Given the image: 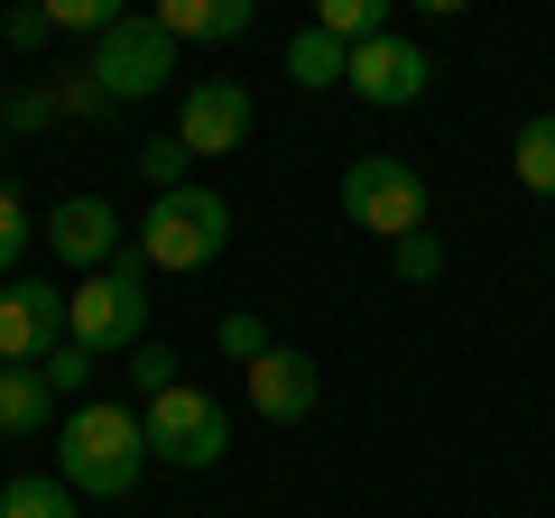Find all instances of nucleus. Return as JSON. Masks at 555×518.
I'll return each mask as SVG.
<instances>
[{
  "instance_id": "8",
  "label": "nucleus",
  "mask_w": 555,
  "mask_h": 518,
  "mask_svg": "<svg viewBox=\"0 0 555 518\" xmlns=\"http://www.w3.org/2000/svg\"><path fill=\"white\" fill-rule=\"evenodd\" d=\"M65 342V287L56 279H0V371H38Z\"/></svg>"
},
{
  "instance_id": "28",
  "label": "nucleus",
  "mask_w": 555,
  "mask_h": 518,
  "mask_svg": "<svg viewBox=\"0 0 555 518\" xmlns=\"http://www.w3.org/2000/svg\"><path fill=\"white\" fill-rule=\"evenodd\" d=\"M0 112H10V75H0Z\"/></svg>"
},
{
  "instance_id": "14",
  "label": "nucleus",
  "mask_w": 555,
  "mask_h": 518,
  "mask_svg": "<svg viewBox=\"0 0 555 518\" xmlns=\"http://www.w3.org/2000/svg\"><path fill=\"white\" fill-rule=\"evenodd\" d=\"M278 65H287V83H306V93H334L343 65H352V47H334L324 28H297V38L278 47Z\"/></svg>"
},
{
  "instance_id": "11",
  "label": "nucleus",
  "mask_w": 555,
  "mask_h": 518,
  "mask_svg": "<svg viewBox=\"0 0 555 518\" xmlns=\"http://www.w3.org/2000/svg\"><path fill=\"white\" fill-rule=\"evenodd\" d=\"M241 389H250V407L269 426H297V417H315V399H324V371L297 352V342H269V352L241 371Z\"/></svg>"
},
{
  "instance_id": "16",
  "label": "nucleus",
  "mask_w": 555,
  "mask_h": 518,
  "mask_svg": "<svg viewBox=\"0 0 555 518\" xmlns=\"http://www.w3.org/2000/svg\"><path fill=\"white\" fill-rule=\"evenodd\" d=\"M509 177L528 185V195H555V112L518 120V140H509Z\"/></svg>"
},
{
  "instance_id": "19",
  "label": "nucleus",
  "mask_w": 555,
  "mask_h": 518,
  "mask_svg": "<svg viewBox=\"0 0 555 518\" xmlns=\"http://www.w3.org/2000/svg\"><path fill=\"white\" fill-rule=\"evenodd\" d=\"M139 177H149V195H177V185H195V158H185L177 130H167V140H139Z\"/></svg>"
},
{
  "instance_id": "20",
  "label": "nucleus",
  "mask_w": 555,
  "mask_h": 518,
  "mask_svg": "<svg viewBox=\"0 0 555 518\" xmlns=\"http://www.w3.org/2000/svg\"><path fill=\"white\" fill-rule=\"evenodd\" d=\"M120 361H130V389H139V399H167V389L185 379V361L167 352V342H139V352H120Z\"/></svg>"
},
{
  "instance_id": "13",
  "label": "nucleus",
  "mask_w": 555,
  "mask_h": 518,
  "mask_svg": "<svg viewBox=\"0 0 555 518\" xmlns=\"http://www.w3.org/2000/svg\"><path fill=\"white\" fill-rule=\"evenodd\" d=\"M0 436L28 444V436H56V389L38 371H0Z\"/></svg>"
},
{
  "instance_id": "25",
  "label": "nucleus",
  "mask_w": 555,
  "mask_h": 518,
  "mask_svg": "<svg viewBox=\"0 0 555 518\" xmlns=\"http://www.w3.org/2000/svg\"><path fill=\"white\" fill-rule=\"evenodd\" d=\"M47 38H56V28H47V10H0V47H10V56H38Z\"/></svg>"
},
{
  "instance_id": "21",
  "label": "nucleus",
  "mask_w": 555,
  "mask_h": 518,
  "mask_svg": "<svg viewBox=\"0 0 555 518\" xmlns=\"http://www.w3.org/2000/svg\"><path fill=\"white\" fill-rule=\"evenodd\" d=\"M389 269H398L408 287H436V279H444V241H436V232H408V241H389Z\"/></svg>"
},
{
  "instance_id": "24",
  "label": "nucleus",
  "mask_w": 555,
  "mask_h": 518,
  "mask_svg": "<svg viewBox=\"0 0 555 518\" xmlns=\"http://www.w3.org/2000/svg\"><path fill=\"white\" fill-rule=\"evenodd\" d=\"M38 379L56 389V399H75V389H93V352H83V342H56V352L38 361Z\"/></svg>"
},
{
  "instance_id": "23",
  "label": "nucleus",
  "mask_w": 555,
  "mask_h": 518,
  "mask_svg": "<svg viewBox=\"0 0 555 518\" xmlns=\"http://www.w3.org/2000/svg\"><path fill=\"white\" fill-rule=\"evenodd\" d=\"M28 241H38V213H28V204L10 195V185H0V279H20Z\"/></svg>"
},
{
  "instance_id": "18",
  "label": "nucleus",
  "mask_w": 555,
  "mask_h": 518,
  "mask_svg": "<svg viewBox=\"0 0 555 518\" xmlns=\"http://www.w3.org/2000/svg\"><path fill=\"white\" fill-rule=\"evenodd\" d=\"M120 20H130L120 0H47V28H56V38H112Z\"/></svg>"
},
{
  "instance_id": "17",
  "label": "nucleus",
  "mask_w": 555,
  "mask_h": 518,
  "mask_svg": "<svg viewBox=\"0 0 555 518\" xmlns=\"http://www.w3.org/2000/svg\"><path fill=\"white\" fill-rule=\"evenodd\" d=\"M306 28H324L334 47H371V38H389V0H315Z\"/></svg>"
},
{
  "instance_id": "1",
  "label": "nucleus",
  "mask_w": 555,
  "mask_h": 518,
  "mask_svg": "<svg viewBox=\"0 0 555 518\" xmlns=\"http://www.w3.org/2000/svg\"><path fill=\"white\" fill-rule=\"evenodd\" d=\"M149 472V426L130 399H83L56 417V481L75 500H130Z\"/></svg>"
},
{
  "instance_id": "10",
  "label": "nucleus",
  "mask_w": 555,
  "mask_h": 518,
  "mask_svg": "<svg viewBox=\"0 0 555 518\" xmlns=\"http://www.w3.org/2000/svg\"><path fill=\"white\" fill-rule=\"evenodd\" d=\"M38 232H47V250H56V269H75V279H93V269H112V259L130 250L112 195H56V213H47Z\"/></svg>"
},
{
  "instance_id": "27",
  "label": "nucleus",
  "mask_w": 555,
  "mask_h": 518,
  "mask_svg": "<svg viewBox=\"0 0 555 518\" xmlns=\"http://www.w3.org/2000/svg\"><path fill=\"white\" fill-rule=\"evenodd\" d=\"M0 167H10V130H0Z\"/></svg>"
},
{
  "instance_id": "5",
  "label": "nucleus",
  "mask_w": 555,
  "mask_h": 518,
  "mask_svg": "<svg viewBox=\"0 0 555 518\" xmlns=\"http://www.w3.org/2000/svg\"><path fill=\"white\" fill-rule=\"evenodd\" d=\"M139 426H149V463H177V472H214L232 454V417H222V399H204L195 379H177L167 399H149Z\"/></svg>"
},
{
  "instance_id": "15",
  "label": "nucleus",
  "mask_w": 555,
  "mask_h": 518,
  "mask_svg": "<svg viewBox=\"0 0 555 518\" xmlns=\"http://www.w3.org/2000/svg\"><path fill=\"white\" fill-rule=\"evenodd\" d=\"M0 518H83V500L56 472H10L0 481Z\"/></svg>"
},
{
  "instance_id": "12",
  "label": "nucleus",
  "mask_w": 555,
  "mask_h": 518,
  "mask_svg": "<svg viewBox=\"0 0 555 518\" xmlns=\"http://www.w3.org/2000/svg\"><path fill=\"white\" fill-rule=\"evenodd\" d=\"M149 20L167 28L177 47H232V38H250V0H167V10H149Z\"/></svg>"
},
{
  "instance_id": "22",
  "label": "nucleus",
  "mask_w": 555,
  "mask_h": 518,
  "mask_svg": "<svg viewBox=\"0 0 555 518\" xmlns=\"http://www.w3.org/2000/svg\"><path fill=\"white\" fill-rule=\"evenodd\" d=\"M214 352H222V361H241V371H250V361L269 352V324H259L250 306H232V315L214 324Z\"/></svg>"
},
{
  "instance_id": "9",
  "label": "nucleus",
  "mask_w": 555,
  "mask_h": 518,
  "mask_svg": "<svg viewBox=\"0 0 555 518\" xmlns=\"http://www.w3.org/2000/svg\"><path fill=\"white\" fill-rule=\"evenodd\" d=\"M343 83H352V102H371V112H408V102H426V83H436V56L416 38H371L352 47V65H343Z\"/></svg>"
},
{
  "instance_id": "7",
  "label": "nucleus",
  "mask_w": 555,
  "mask_h": 518,
  "mask_svg": "<svg viewBox=\"0 0 555 518\" xmlns=\"http://www.w3.org/2000/svg\"><path fill=\"white\" fill-rule=\"evenodd\" d=\"M250 120H259V102H250V83H232V75H195L177 93V140H185V158H232V148H250Z\"/></svg>"
},
{
  "instance_id": "3",
  "label": "nucleus",
  "mask_w": 555,
  "mask_h": 518,
  "mask_svg": "<svg viewBox=\"0 0 555 518\" xmlns=\"http://www.w3.org/2000/svg\"><path fill=\"white\" fill-rule=\"evenodd\" d=\"M130 250L149 259V269H167V279H195V269H214V259L232 250V204H222L214 185H177V195H149V213H139Z\"/></svg>"
},
{
  "instance_id": "4",
  "label": "nucleus",
  "mask_w": 555,
  "mask_h": 518,
  "mask_svg": "<svg viewBox=\"0 0 555 518\" xmlns=\"http://www.w3.org/2000/svg\"><path fill=\"white\" fill-rule=\"evenodd\" d=\"M343 222L371 241H408L426 232V177H416L398 148H371V158L343 167Z\"/></svg>"
},
{
  "instance_id": "26",
  "label": "nucleus",
  "mask_w": 555,
  "mask_h": 518,
  "mask_svg": "<svg viewBox=\"0 0 555 518\" xmlns=\"http://www.w3.org/2000/svg\"><path fill=\"white\" fill-rule=\"evenodd\" d=\"M47 120H56V102H47V83H28V93H10L0 130H10V140H28V130H47Z\"/></svg>"
},
{
  "instance_id": "6",
  "label": "nucleus",
  "mask_w": 555,
  "mask_h": 518,
  "mask_svg": "<svg viewBox=\"0 0 555 518\" xmlns=\"http://www.w3.org/2000/svg\"><path fill=\"white\" fill-rule=\"evenodd\" d=\"M83 75H93L102 102H149V93H167V83H177V38H167L158 20H120L112 38H93Z\"/></svg>"
},
{
  "instance_id": "2",
  "label": "nucleus",
  "mask_w": 555,
  "mask_h": 518,
  "mask_svg": "<svg viewBox=\"0 0 555 518\" xmlns=\"http://www.w3.org/2000/svg\"><path fill=\"white\" fill-rule=\"evenodd\" d=\"M65 342H83L93 361H120L149 342V259L120 250L112 269H93V279L65 287Z\"/></svg>"
}]
</instances>
